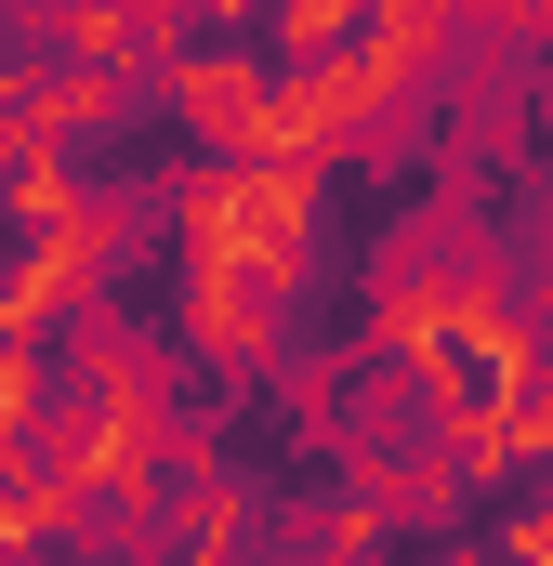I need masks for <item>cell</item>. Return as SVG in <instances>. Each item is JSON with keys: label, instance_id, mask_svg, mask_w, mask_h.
I'll use <instances>...</instances> for the list:
<instances>
[{"label": "cell", "instance_id": "obj_1", "mask_svg": "<svg viewBox=\"0 0 553 566\" xmlns=\"http://www.w3.org/2000/svg\"><path fill=\"white\" fill-rule=\"evenodd\" d=\"M316 224H330V171H303V158H198L171 185L185 277H251L276 303H303V277H316Z\"/></svg>", "mask_w": 553, "mask_h": 566}, {"label": "cell", "instance_id": "obj_2", "mask_svg": "<svg viewBox=\"0 0 553 566\" xmlns=\"http://www.w3.org/2000/svg\"><path fill=\"white\" fill-rule=\"evenodd\" d=\"M158 106L198 158H276V66L251 53L238 13H211L185 53H158Z\"/></svg>", "mask_w": 553, "mask_h": 566}]
</instances>
